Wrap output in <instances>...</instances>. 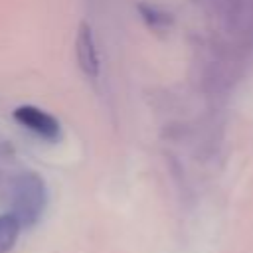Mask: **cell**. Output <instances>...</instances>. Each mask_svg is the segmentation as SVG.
<instances>
[{
	"instance_id": "1",
	"label": "cell",
	"mask_w": 253,
	"mask_h": 253,
	"mask_svg": "<svg viewBox=\"0 0 253 253\" xmlns=\"http://www.w3.org/2000/svg\"><path fill=\"white\" fill-rule=\"evenodd\" d=\"M10 211L18 217L22 227L36 225L47 206V188L42 176L36 172H24L14 178L10 190Z\"/></svg>"
},
{
	"instance_id": "2",
	"label": "cell",
	"mask_w": 253,
	"mask_h": 253,
	"mask_svg": "<svg viewBox=\"0 0 253 253\" xmlns=\"http://www.w3.org/2000/svg\"><path fill=\"white\" fill-rule=\"evenodd\" d=\"M14 121L20 123L24 128L32 130L34 134L45 138V140H57L61 134V126L57 123V119L45 111H42L40 107L34 105H20L14 109L12 113Z\"/></svg>"
},
{
	"instance_id": "3",
	"label": "cell",
	"mask_w": 253,
	"mask_h": 253,
	"mask_svg": "<svg viewBox=\"0 0 253 253\" xmlns=\"http://www.w3.org/2000/svg\"><path fill=\"white\" fill-rule=\"evenodd\" d=\"M75 57H77V65L83 71V75H87L89 79H97L99 75V53H97V43L93 38V30L87 22H81L77 28V36H75Z\"/></svg>"
},
{
	"instance_id": "4",
	"label": "cell",
	"mask_w": 253,
	"mask_h": 253,
	"mask_svg": "<svg viewBox=\"0 0 253 253\" xmlns=\"http://www.w3.org/2000/svg\"><path fill=\"white\" fill-rule=\"evenodd\" d=\"M20 231H22V223L12 211L0 215V253H8L16 245Z\"/></svg>"
},
{
	"instance_id": "5",
	"label": "cell",
	"mask_w": 253,
	"mask_h": 253,
	"mask_svg": "<svg viewBox=\"0 0 253 253\" xmlns=\"http://www.w3.org/2000/svg\"><path fill=\"white\" fill-rule=\"evenodd\" d=\"M138 10H140L142 18H144L150 26H164V24L170 22L168 14H164V12H160V10L152 8V6H138Z\"/></svg>"
}]
</instances>
